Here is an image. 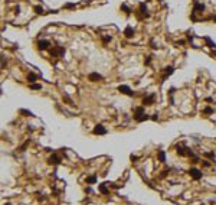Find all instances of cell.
I'll list each match as a JSON object with an SVG mask.
<instances>
[{
	"mask_svg": "<svg viewBox=\"0 0 216 205\" xmlns=\"http://www.w3.org/2000/svg\"><path fill=\"white\" fill-rule=\"evenodd\" d=\"M134 119H136V121L141 123V121H144V120H147V119H150V117L144 113V107H137V108H136Z\"/></svg>",
	"mask_w": 216,
	"mask_h": 205,
	"instance_id": "cell-1",
	"label": "cell"
},
{
	"mask_svg": "<svg viewBox=\"0 0 216 205\" xmlns=\"http://www.w3.org/2000/svg\"><path fill=\"white\" fill-rule=\"evenodd\" d=\"M189 175H190L193 179H196V181L202 179V176H203V173H202L199 169H196V168H190V169H189Z\"/></svg>",
	"mask_w": 216,
	"mask_h": 205,
	"instance_id": "cell-2",
	"label": "cell"
},
{
	"mask_svg": "<svg viewBox=\"0 0 216 205\" xmlns=\"http://www.w3.org/2000/svg\"><path fill=\"white\" fill-rule=\"evenodd\" d=\"M118 91H120L121 94H125V95H130V97L134 95V91H131V88H130L128 85H120V87H118Z\"/></svg>",
	"mask_w": 216,
	"mask_h": 205,
	"instance_id": "cell-3",
	"label": "cell"
},
{
	"mask_svg": "<svg viewBox=\"0 0 216 205\" xmlns=\"http://www.w3.org/2000/svg\"><path fill=\"white\" fill-rule=\"evenodd\" d=\"M92 133H94V134H105V133H107V129H105L102 124H97V126L94 127Z\"/></svg>",
	"mask_w": 216,
	"mask_h": 205,
	"instance_id": "cell-4",
	"label": "cell"
},
{
	"mask_svg": "<svg viewBox=\"0 0 216 205\" xmlns=\"http://www.w3.org/2000/svg\"><path fill=\"white\" fill-rule=\"evenodd\" d=\"M154 100H156V94H150V95H147L146 98H143V104H144V106H151V104L154 103Z\"/></svg>",
	"mask_w": 216,
	"mask_h": 205,
	"instance_id": "cell-5",
	"label": "cell"
},
{
	"mask_svg": "<svg viewBox=\"0 0 216 205\" xmlns=\"http://www.w3.org/2000/svg\"><path fill=\"white\" fill-rule=\"evenodd\" d=\"M203 10H205V4L200 3V1H197V0H195V4H193V13H196V12H203Z\"/></svg>",
	"mask_w": 216,
	"mask_h": 205,
	"instance_id": "cell-6",
	"label": "cell"
},
{
	"mask_svg": "<svg viewBox=\"0 0 216 205\" xmlns=\"http://www.w3.org/2000/svg\"><path fill=\"white\" fill-rule=\"evenodd\" d=\"M176 152H177V155H180V156H187V147H185V146H176Z\"/></svg>",
	"mask_w": 216,
	"mask_h": 205,
	"instance_id": "cell-7",
	"label": "cell"
},
{
	"mask_svg": "<svg viewBox=\"0 0 216 205\" xmlns=\"http://www.w3.org/2000/svg\"><path fill=\"white\" fill-rule=\"evenodd\" d=\"M48 162H49L50 165H59V163H61V158H59L58 155H52V156L48 159Z\"/></svg>",
	"mask_w": 216,
	"mask_h": 205,
	"instance_id": "cell-8",
	"label": "cell"
},
{
	"mask_svg": "<svg viewBox=\"0 0 216 205\" xmlns=\"http://www.w3.org/2000/svg\"><path fill=\"white\" fill-rule=\"evenodd\" d=\"M49 40H39L37 42V48L40 49V51H45V49H48L49 48Z\"/></svg>",
	"mask_w": 216,
	"mask_h": 205,
	"instance_id": "cell-9",
	"label": "cell"
},
{
	"mask_svg": "<svg viewBox=\"0 0 216 205\" xmlns=\"http://www.w3.org/2000/svg\"><path fill=\"white\" fill-rule=\"evenodd\" d=\"M88 78H89V81H101V79H102V75L98 74V72H91Z\"/></svg>",
	"mask_w": 216,
	"mask_h": 205,
	"instance_id": "cell-10",
	"label": "cell"
},
{
	"mask_svg": "<svg viewBox=\"0 0 216 205\" xmlns=\"http://www.w3.org/2000/svg\"><path fill=\"white\" fill-rule=\"evenodd\" d=\"M50 53H52L53 56H59V55H63V53H65V48H61V46H59V48H55V49H53V51H52Z\"/></svg>",
	"mask_w": 216,
	"mask_h": 205,
	"instance_id": "cell-11",
	"label": "cell"
},
{
	"mask_svg": "<svg viewBox=\"0 0 216 205\" xmlns=\"http://www.w3.org/2000/svg\"><path fill=\"white\" fill-rule=\"evenodd\" d=\"M133 35H134V29L131 26H127L125 30H124V36L125 38H133Z\"/></svg>",
	"mask_w": 216,
	"mask_h": 205,
	"instance_id": "cell-12",
	"label": "cell"
},
{
	"mask_svg": "<svg viewBox=\"0 0 216 205\" xmlns=\"http://www.w3.org/2000/svg\"><path fill=\"white\" fill-rule=\"evenodd\" d=\"M140 12L144 14V17H148V12H147V7H146V4H144V3H141V4H140Z\"/></svg>",
	"mask_w": 216,
	"mask_h": 205,
	"instance_id": "cell-13",
	"label": "cell"
},
{
	"mask_svg": "<svg viewBox=\"0 0 216 205\" xmlns=\"http://www.w3.org/2000/svg\"><path fill=\"white\" fill-rule=\"evenodd\" d=\"M36 78H37V75H36V74H32V72H30V74H27V81H29L30 84H33V82L36 81Z\"/></svg>",
	"mask_w": 216,
	"mask_h": 205,
	"instance_id": "cell-14",
	"label": "cell"
},
{
	"mask_svg": "<svg viewBox=\"0 0 216 205\" xmlns=\"http://www.w3.org/2000/svg\"><path fill=\"white\" fill-rule=\"evenodd\" d=\"M205 40L208 42V45H209L210 48H213V49H216V43H215V42H213V40H212V39H210V38H205Z\"/></svg>",
	"mask_w": 216,
	"mask_h": 205,
	"instance_id": "cell-15",
	"label": "cell"
},
{
	"mask_svg": "<svg viewBox=\"0 0 216 205\" xmlns=\"http://www.w3.org/2000/svg\"><path fill=\"white\" fill-rule=\"evenodd\" d=\"M121 10L125 13V14H130L131 13V10H130V7L127 6V4H121Z\"/></svg>",
	"mask_w": 216,
	"mask_h": 205,
	"instance_id": "cell-16",
	"label": "cell"
},
{
	"mask_svg": "<svg viewBox=\"0 0 216 205\" xmlns=\"http://www.w3.org/2000/svg\"><path fill=\"white\" fill-rule=\"evenodd\" d=\"M173 71H174V68L169 65V66H166V69H164V74H166V75H172V74H173Z\"/></svg>",
	"mask_w": 216,
	"mask_h": 205,
	"instance_id": "cell-17",
	"label": "cell"
},
{
	"mask_svg": "<svg viewBox=\"0 0 216 205\" xmlns=\"http://www.w3.org/2000/svg\"><path fill=\"white\" fill-rule=\"evenodd\" d=\"M159 160H160V162H166V153H164L163 150L159 152Z\"/></svg>",
	"mask_w": 216,
	"mask_h": 205,
	"instance_id": "cell-18",
	"label": "cell"
},
{
	"mask_svg": "<svg viewBox=\"0 0 216 205\" xmlns=\"http://www.w3.org/2000/svg\"><path fill=\"white\" fill-rule=\"evenodd\" d=\"M99 192H101V194H105V195L108 194V189L105 188V184H101V185H99Z\"/></svg>",
	"mask_w": 216,
	"mask_h": 205,
	"instance_id": "cell-19",
	"label": "cell"
},
{
	"mask_svg": "<svg viewBox=\"0 0 216 205\" xmlns=\"http://www.w3.org/2000/svg\"><path fill=\"white\" fill-rule=\"evenodd\" d=\"M97 182V176H88L86 178V184H95Z\"/></svg>",
	"mask_w": 216,
	"mask_h": 205,
	"instance_id": "cell-20",
	"label": "cell"
},
{
	"mask_svg": "<svg viewBox=\"0 0 216 205\" xmlns=\"http://www.w3.org/2000/svg\"><path fill=\"white\" fill-rule=\"evenodd\" d=\"M203 113H205L206 116H210V114L213 113V108H212V107H206V108L203 110Z\"/></svg>",
	"mask_w": 216,
	"mask_h": 205,
	"instance_id": "cell-21",
	"label": "cell"
},
{
	"mask_svg": "<svg viewBox=\"0 0 216 205\" xmlns=\"http://www.w3.org/2000/svg\"><path fill=\"white\" fill-rule=\"evenodd\" d=\"M20 113H22L23 116H30V117L33 116V113H32V111H29V110H25V108H22V110H20Z\"/></svg>",
	"mask_w": 216,
	"mask_h": 205,
	"instance_id": "cell-22",
	"label": "cell"
},
{
	"mask_svg": "<svg viewBox=\"0 0 216 205\" xmlns=\"http://www.w3.org/2000/svg\"><path fill=\"white\" fill-rule=\"evenodd\" d=\"M30 88H32V90H42V85H40V84H35V82H33V84H30Z\"/></svg>",
	"mask_w": 216,
	"mask_h": 205,
	"instance_id": "cell-23",
	"label": "cell"
},
{
	"mask_svg": "<svg viewBox=\"0 0 216 205\" xmlns=\"http://www.w3.org/2000/svg\"><path fill=\"white\" fill-rule=\"evenodd\" d=\"M35 12H36L37 14H39V13H43V7H42V6H36V7H35Z\"/></svg>",
	"mask_w": 216,
	"mask_h": 205,
	"instance_id": "cell-24",
	"label": "cell"
},
{
	"mask_svg": "<svg viewBox=\"0 0 216 205\" xmlns=\"http://www.w3.org/2000/svg\"><path fill=\"white\" fill-rule=\"evenodd\" d=\"M63 98H65V101H66L68 104H74V103H72V100H71V98H69L68 95H63Z\"/></svg>",
	"mask_w": 216,
	"mask_h": 205,
	"instance_id": "cell-25",
	"label": "cell"
},
{
	"mask_svg": "<svg viewBox=\"0 0 216 205\" xmlns=\"http://www.w3.org/2000/svg\"><path fill=\"white\" fill-rule=\"evenodd\" d=\"M206 156H208V158H210V159H215V153H213V152H209V153H206Z\"/></svg>",
	"mask_w": 216,
	"mask_h": 205,
	"instance_id": "cell-26",
	"label": "cell"
},
{
	"mask_svg": "<svg viewBox=\"0 0 216 205\" xmlns=\"http://www.w3.org/2000/svg\"><path fill=\"white\" fill-rule=\"evenodd\" d=\"M65 7H68V9H74V7H75V4H72V3H68Z\"/></svg>",
	"mask_w": 216,
	"mask_h": 205,
	"instance_id": "cell-27",
	"label": "cell"
},
{
	"mask_svg": "<svg viewBox=\"0 0 216 205\" xmlns=\"http://www.w3.org/2000/svg\"><path fill=\"white\" fill-rule=\"evenodd\" d=\"M150 62H151V56H147V58H146V65H148Z\"/></svg>",
	"mask_w": 216,
	"mask_h": 205,
	"instance_id": "cell-28",
	"label": "cell"
},
{
	"mask_svg": "<svg viewBox=\"0 0 216 205\" xmlns=\"http://www.w3.org/2000/svg\"><path fill=\"white\" fill-rule=\"evenodd\" d=\"M153 120H159V113H154V116H151Z\"/></svg>",
	"mask_w": 216,
	"mask_h": 205,
	"instance_id": "cell-29",
	"label": "cell"
},
{
	"mask_svg": "<svg viewBox=\"0 0 216 205\" xmlns=\"http://www.w3.org/2000/svg\"><path fill=\"white\" fill-rule=\"evenodd\" d=\"M111 40V36H104V42H110Z\"/></svg>",
	"mask_w": 216,
	"mask_h": 205,
	"instance_id": "cell-30",
	"label": "cell"
},
{
	"mask_svg": "<svg viewBox=\"0 0 216 205\" xmlns=\"http://www.w3.org/2000/svg\"><path fill=\"white\" fill-rule=\"evenodd\" d=\"M203 166H205V168H209V166H210V163H209V162H203Z\"/></svg>",
	"mask_w": 216,
	"mask_h": 205,
	"instance_id": "cell-31",
	"label": "cell"
},
{
	"mask_svg": "<svg viewBox=\"0 0 216 205\" xmlns=\"http://www.w3.org/2000/svg\"><path fill=\"white\" fill-rule=\"evenodd\" d=\"M4 205H12V204H10V202H6V204H4Z\"/></svg>",
	"mask_w": 216,
	"mask_h": 205,
	"instance_id": "cell-32",
	"label": "cell"
},
{
	"mask_svg": "<svg viewBox=\"0 0 216 205\" xmlns=\"http://www.w3.org/2000/svg\"><path fill=\"white\" fill-rule=\"evenodd\" d=\"M213 20H215V22H216V16H213Z\"/></svg>",
	"mask_w": 216,
	"mask_h": 205,
	"instance_id": "cell-33",
	"label": "cell"
},
{
	"mask_svg": "<svg viewBox=\"0 0 216 205\" xmlns=\"http://www.w3.org/2000/svg\"><path fill=\"white\" fill-rule=\"evenodd\" d=\"M200 205H205V204H200Z\"/></svg>",
	"mask_w": 216,
	"mask_h": 205,
	"instance_id": "cell-34",
	"label": "cell"
}]
</instances>
